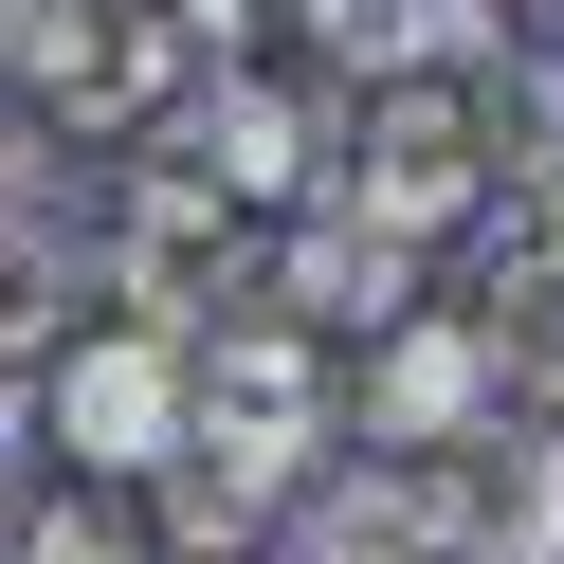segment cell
Masks as SVG:
<instances>
[{
	"mask_svg": "<svg viewBox=\"0 0 564 564\" xmlns=\"http://www.w3.org/2000/svg\"><path fill=\"white\" fill-rule=\"evenodd\" d=\"M491 164H528V147H510V110H491L474 55H437V74H365V91H346V128H328V200H346V219H382V237L491 219Z\"/></svg>",
	"mask_w": 564,
	"mask_h": 564,
	"instance_id": "6da1fadb",
	"label": "cell"
},
{
	"mask_svg": "<svg viewBox=\"0 0 564 564\" xmlns=\"http://www.w3.org/2000/svg\"><path fill=\"white\" fill-rule=\"evenodd\" d=\"M328 346L310 328H183V437L200 455H237V474H273L292 491L310 455H328Z\"/></svg>",
	"mask_w": 564,
	"mask_h": 564,
	"instance_id": "7a4b0ae2",
	"label": "cell"
},
{
	"mask_svg": "<svg viewBox=\"0 0 564 564\" xmlns=\"http://www.w3.org/2000/svg\"><path fill=\"white\" fill-rule=\"evenodd\" d=\"M401 474H419L437 564H564V437H546V419H510V401H491L474 437L401 455Z\"/></svg>",
	"mask_w": 564,
	"mask_h": 564,
	"instance_id": "3957f363",
	"label": "cell"
},
{
	"mask_svg": "<svg viewBox=\"0 0 564 564\" xmlns=\"http://www.w3.org/2000/svg\"><path fill=\"white\" fill-rule=\"evenodd\" d=\"M110 292H128V328H164V346L219 328V310L256 292V219H237L219 183H164V164H147L128 219H110Z\"/></svg>",
	"mask_w": 564,
	"mask_h": 564,
	"instance_id": "277c9868",
	"label": "cell"
},
{
	"mask_svg": "<svg viewBox=\"0 0 564 564\" xmlns=\"http://www.w3.org/2000/svg\"><path fill=\"white\" fill-rule=\"evenodd\" d=\"M55 455H74L91 491H147L164 455H183V346H164V328L55 346Z\"/></svg>",
	"mask_w": 564,
	"mask_h": 564,
	"instance_id": "5b68a950",
	"label": "cell"
},
{
	"mask_svg": "<svg viewBox=\"0 0 564 564\" xmlns=\"http://www.w3.org/2000/svg\"><path fill=\"white\" fill-rule=\"evenodd\" d=\"M147 164H164V183H219L237 219H256V200H292L310 164H328V110H310V91H273L256 55H237V74H200L183 110H164V147H147Z\"/></svg>",
	"mask_w": 564,
	"mask_h": 564,
	"instance_id": "8992f818",
	"label": "cell"
},
{
	"mask_svg": "<svg viewBox=\"0 0 564 564\" xmlns=\"http://www.w3.org/2000/svg\"><path fill=\"white\" fill-rule=\"evenodd\" d=\"M328 401L365 419V455H437V437H474L510 382H491L474 310H401V328H365V382H328Z\"/></svg>",
	"mask_w": 564,
	"mask_h": 564,
	"instance_id": "52a82bcc",
	"label": "cell"
},
{
	"mask_svg": "<svg viewBox=\"0 0 564 564\" xmlns=\"http://www.w3.org/2000/svg\"><path fill=\"white\" fill-rule=\"evenodd\" d=\"M474 346L491 382H528V401H564V200H491V292H474Z\"/></svg>",
	"mask_w": 564,
	"mask_h": 564,
	"instance_id": "ba28073f",
	"label": "cell"
},
{
	"mask_svg": "<svg viewBox=\"0 0 564 564\" xmlns=\"http://www.w3.org/2000/svg\"><path fill=\"white\" fill-rule=\"evenodd\" d=\"M164 74H183L164 0H74V37H55L37 110H74V128H147V110H164Z\"/></svg>",
	"mask_w": 564,
	"mask_h": 564,
	"instance_id": "9c48e42d",
	"label": "cell"
},
{
	"mask_svg": "<svg viewBox=\"0 0 564 564\" xmlns=\"http://www.w3.org/2000/svg\"><path fill=\"white\" fill-rule=\"evenodd\" d=\"M273 310H310V328H401L419 310V237H382V219H292V256H273Z\"/></svg>",
	"mask_w": 564,
	"mask_h": 564,
	"instance_id": "30bf717a",
	"label": "cell"
},
{
	"mask_svg": "<svg viewBox=\"0 0 564 564\" xmlns=\"http://www.w3.org/2000/svg\"><path fill=\"white\" fill-rule=\"evenodd\" d=\"M292 564H437V528H419V474H401V455L328 474V491L292 510Z\"/></svg>",
	"mask_w": 564,
	"mask_h": 564,
	"instance_id": "8fae6325",
	"label": "cell"
},
{
	"mask_svg": "<svg viewBox=\"0 0 564 564\" xmlns=\"http://www.w3.org/2000/svg\"><path fill=\"white\" fill-rule=\"evenodd\" d=\"M310 37H328V74L365 91V74H437V55H474L491 19H474V0H310Z\"/></svg>",
	"mask_w": 564,
	"mask_h": 564,
	"instance_id": "7c38bea8",
	"label": "cell"
},
{
	"mask_svg": "<svg viewBox=\"0 0 564 564\" xmlns=\"http://www.w3.org/2000/svg\"><path fill=\"white\" fill-rule=\"evenodd\" d=\"M147 510H164V528H147L164 564H219V546H256V528H273V474H237V455H200V437H183V455L147 474Z\"/></svg>",
	"mask_w": 564,
	"mask_h": 564,
	"instance_id": "4fadbf2b",
	"label": "cell"
},
{
	"mask_svg": "<svg viewBox=\"0 0 564 564\" xmlns=\"http://www.w3.org/2000/svg\"><path fill=\"white\" fill-rule=\"evenodd\" d=\"M55 328H74V219L19 200L0 219V346H55Z\"/></svg>",
	"mask_w": 564,
	"mask_h": 564,
	"instance_id": "5bb4252c",
	"label": "cell"
},
{
	"mask_svg": "<svg viewBox=\"0 0 564 564\" xmlns=\"http://www.w3.org/2000/svg\"><path fill=\"white\" fill-rule=\"evenodd\" d=\"M0 546H19V564H164V546H147V510H128V491H91V474H74V491H37V528H0Z\"/></svg>",
	"mask_w": 564,
	"mask_h": 564,
	"instance_id": "9a60e30c",
	"label": "cell"
},
{
	"mask_svg": "<svg viewBox=\"0 0 564 564\" xmlns=\"http://www.w3.org/2000/svg\"><path fill=\"white\" fill-rule=\"evenodd\" d=\"M164 37H183V74H237L273 37V0H164Z\"/></svg>",
	"mask_w": 564,
	"mask_h": 564,
	"instance_id": "2e32d148",
	"label": "cell"
},
{
	"mask_svg": "<svg viewBox=\"0 0 564 564\" xmlns=\"http://www.w3.org/2000/svg\"><path fill=\"white\" fill-rule=\"evenodd\" d=\"M55 37H74V0H0V74H19V91L55 74Z\"/></svg>",
	"mask_w": 564,
	"mask_h": 564,
	"instance_id": "e0dca14e",
	"label": "cell"
},
{
	"mask_svg": "<svg viewBox=\"0 0 564 564\" xmlns=\"http://www.w3.org/2000/svg\"><path fill=\"white\" fill-rule=\"evenodd\" d=\"M0 564H19V546H0Z\"/></svg>",
	"mask_w": 564,
	"mask_h": 564,
	"instance_id": "ac0fdd59",
	"label": "cell"
}]
</instances>
